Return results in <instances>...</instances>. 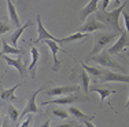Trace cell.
<instances>
[{
	"label": "cell",
	"instance_id": "cell-1",
	"mask_svg": "<svg viewBox=\"0 0 129 127\" xmlns=\"http://www.w3.org/2000/svg\"><path fill=\"white\" fill-rule=\"evenodd\" d=\"M128 4H129V2L124 3L122 6L117 7L115 10L110 11V13H106V11H102V10L96 11V18L100 20V22H103L104 25H107V28L115 30L117 33H122L124 30L121 29V26H119V15L124 13V8L126 7Z\"/></svg>",
	"mask_w": 129,
	"mask_h": 127
},
{
	"label": "cell",
	"instance_id": "cell-2",
	"mask_svg": "<svg viewBox=\"0 0 129 127\" xmlns=\"http://www.w3.org/2000/svg\"><path fill=\"white\" fill-rule=\"evenodd\" d=\"M119 35L121 33H117V32H98L93 38V48H92V52L88 57H93V55H98L99 52H102V50L106 46L111 44V42H117Z\"/></svg>",
	"mask_w": 129,
	"mask_h": 127
},
{
	"label": "cell",
	"instance_id": "cell-3",
	"mask_svg": "<svg viewBox=\"0 0 129 127\" xmlns=\"http://www.w3.org/2000/svg\"><path fill=\"white\" fill-rule=\"evenodd\" d=\"M89 101V97L87 95H80V94H69V95H63V97L59 98H54V100L50 101H43L41 102V106H45V105H70V104H74V102H88Z\"/></svg>",
	"mask_w": 129,
	"mask_h": 127
},
{
	"label": "cell",
	"instance_id": "cell-4",
	"mask_svg": "<svg viewBox=\"0 0 129 127\" xmlns=\"http://www.w3.org/2000/svg\"><path fill=\"white\" fill-rule=\"evenodd\" d=\"M111 55L106 51H102L99 52L98 55H93V57H87V62H89V61H92V62H96L99 64L100 66H106V68H110V69H115V70H124V66H121L119 64H117L115 61H113Z\"/></svg>",
	"mask_w": 129,
	"mask_h": 127
},
{
	"label": "cell",
	"instance_id": "cell-5",
	"mask_svg": "<svg viewBox=\"0 0 129 127\" xmlns=\"http://www.w3.org/2000/svg\"><path fill=\"white\" fill-rule=\"evenodd\" d=\"M70 79L74 80V82L81 83V87H82V90H84L85 94L89 93V90H91L89 88V73H88L82 66H76L74 69L72 70Z\"/></svg>",
	"mask_w": 129,
	"mask_h": 127
},
{
	"label": "cell",
	"instance_id": "cell-6",
	"mask_svg": "<svg viewBox=\"0 0 129 127\" xmlns=\"http://www.w3.org/2000/svg\"><path fill=\"white\" fill-rule=\"evenodd\" d=\"M45 86H47V84L44 83L43 86H40V88H37L35 93H32V95L29 97V100H27L25 108H23V111L21 112V119H23L26 115H32V113H39V112H40L37 104H36V98H37V95L45 88Z\"/></svg>",
	"mask_w": 129,
	"mask_h": 127
},
{
	"label": "cell",
	"instance_id": "cell-7",
	"mask_svg": "<svg viewBox=\"0 0 129 127\" xmlns=\"http://www.w3.org/2000/svg\"><path fill=\"white\" fill-rule=\"evenodd\" d=\"M106 30L107 29V25H104L103 22H99L96 17H88V20L82 24L81 26H78L76 29V32H80V33H91V32H95V30Z\"/></svg>",
	"mask_w": 129,
	"mask_h": 127
},
{
	"label": "cell",
	"instance_id": "cell-8",
	"mask_svg": "<svg viewBox=\"0 0 129 127\" xmlns=\"http://www.w3.org/2000/svg\"><path fill=\"white\" fill-rule=\"evenodd\" d=\"M77 91H80V86H55L47 90L45 94L48 97H63V95H69Z\"/></svg>",
	"mask_w": 129,
	"mask_h": 127
},
{
	"label": "cell",
	"instance_id": "cell-9",
	"mask_svg": "<svg viewBox=\"0 0 129 127\" xmlns=\"http://www.w3.org/2000/svg\"><path fill=\"white\" fill-rule=\"evenodd\" d=\"M128 46H129V35L126 32H122L121 35H119V38L117 39V42H114V44L107 48V52H109L110 55L119 54V52H122V50H124L125 47H128Z\"/></svg>",
	"mask_w": 129,
	"mask_h": 127
},
{
	"label": "cell",
	"instance_id": "cell-10",
	"mask_svg": "<svg viewBox=\"0 0 129 127\" xmlns=\"http://www.w3.org/2000/svg\"><path fill=\"white\" fill-rule=\"evenodd\" d=\"M2 58L7 62V65H10V66H13L18 70V73H19V76L22 77V79L26 77L27 72H26L25 64L22 62V55H18V58H11V57H8V55H2Z\"/></svg>",
	"mask_w": 129,
	"mask_h": 127
},
{
	"label": "cell",
	"instance_id": "cell-11",
	"mask_svg": "<svg viewBox=\"0 0 129 127\" xmlns=\"http://www.w3.org/2000/svg\"><path fill=\"white\" fill-rule=\"evenodd\" d=\"M36 21H37V33H39V38L36 39L35 43H40V42H43V40H54V42L60 43V39H56L55 36H52L51 33L44 28V25H43V21H41V15H40V14L36 15Z\"/></svg>",
	"mask_w": 129,
	"mask_h": 127
},
{
	"label": "cell",
	"instance_id": "cell-12",
	"mask_svg": "<svg viewBox=\"0 0 129 127\" xmlns=\"http://www.w3.org/2000/svg\"><path fill=\"white\" fill-rule=\"evenodd\" d=\"M109 82L129 83V75H122V73H118V72L106 70V72H104V75L100 77V83H109Z\"/></svg>",
	"mask_w": 129,
	"mask_h": 127
},
{
	"label": "cell",
	"instance_id": "cell-13",
	"mask_svg": "<svg viewBox=\"0 0 129 127\" xmlns=\"http://www.w3.org/2000/svg\"><path fill=\"white\" fill-rule=\"evenodd\" d=\"M98 3H99V0H89V2H88L87 4H85L84 7L80 10V13H78V21L85 22V21L88 20V17H91L92 13L99 11V10H98Z\"/></svg>",
	"mask_w": 129,
	"mask_h": 127
},
{
	"label": "cell",
	"instance_id": "cell-14",
	"mask_svg": "<svg viewBox=\"0 0 129 127\" xmlns=\"http://www.w3.org/2000/svg\"><path fill=\"white\" fill-rule=\"evenodd\" d=\"M45 46L50 48L52 57H54V66H52V70H54V72H58L59 68H60V64H62L59 60H58V57H56L58 52L60 51L59 46H58V42H54V40H45Z\"/></svg>",
	"mask_w": 129,
	"mask_h": 127
},
{
	"label": "cell",
	"instance_id": "cell-15",
	"mask_svg": "<svg viewBox=\"0 0 129 127\" xmlns=\"http://www.w3.org/2000/svg\"><path fill=\"white\" fill-rule=\"evenodd\" d=\"M30 55H32V60H30V64H29V75L32 79H35L37 64H39V60H40V51L32 44H30Z\"/></svg>",
	"mask_w": 129,
	"mask_h": 127
},
{
	"label": "cell",
	"instance_id": "cell-16",
	"mask_svg": "<svg viewBox=\"0 0 129 127\" xmlns=\"http://www.w3.org/2000/svg\"><path fill=\"white\" fill-rule=\"evenodd\" d=\"M6 4H7V10H8V15H10V20L13 22V25L17 28H21V22H19V17H18V13L15 10V6H14V2L11 0H6Z\"/></svg>",
	"mask_w": 129,
	"mask_h": 127
},
{
	"label": "cell",
	"instance_id": "cell-17",
	"mask_svg": "<svg viewBox=\"0 0 129 127\" xmlns=\"http://www.w3.org/2000/svg\"><path fill=\"white\" fill-rule=\"evenodd\" d=\"M89 91L91 93H98V94L100 95V105H102L111 94H115V93H117L115 90H110V88H107V87H98V86L91 87Z\"/></svg>",
	"mask_w": 129,
	"mask_h": 127
},
{
	"label": "cell",
	"instance_id": "cell-18",
	"mask_svg": "<svg viewBox=\"0 0 129 127\" xmlns=\"http://www.w3.org/2000/svg\"><path fill=\"white\" fill-rule=\"evenodd\" d=\"M19 83L18 84L13 86V87L10 88H6V87H2V101H17V95H15V91H17V88L19 87Z\"/></svg>",
	"mask_w": 129,
	"mask_h": 127
},
{
	"label": "cell",
	"instance_id": "cell-19",
	"mask_svg": "<svg viewBox=\"0 0 129 127\" xmlns=\"http://www.w3.org/2000/svg\"><path fill=\"white\" fill-rule=\"evenodd\" d=\"M8 54H18V55H25V51L19 50V48L10 46L6 40H2V55H8Z\"/></svg>",
	"mask_w": 129,
	"mask_h": 127
},
{
	"label": "cell",
	"instance_id": "cell-20",
	"mask_svg": "<svg viewBox=\"0 0 129 127\" xmlns=\"http://www.w3.org/2000/svg\"><path fill=\"white\" fill-rule=\"evenodd\" d=\"M29 26H33V21H27V22H26L23 26L18 28L17 30H14V32H13V35H11V43H13L14 47L18 48V40H19V36L22 35L23 30H25L26 28H29Z\"/></svg>",
	"mask_w": 129,
	"mask_h": 127
},
{
	"label": "cell",
	"instance_id": "cell-21",
	"mask_svg": "<svg viewBox=\"0 0 129 127\" xmlns=\"http://www.w3.org/2000/svg\"><path fill=\"white\" fill-rule=\"evenodd\" d=\"M69 113L73 116V119H78V120H93L95 117H96V115H85L82 113L80 109H77V108H69Z\"/></svg>",
	"mask_w": 129,
	"mask_h": 127
},
{
	"label": "cell",
	"instance_id": "cell-22",
	"mask_svg": "<svg viewBox=\"0 0 129 127\" xmlns=\"http://www.w3.org/2000/svg\"><path fill=\"white\" fill-rule=\"evenodd\" d=\"M88 38V33H80V32H74L73 35L67 36V38L60 39V43L64 44V43H73V42H80V40H84Z\"/></svg>",
	"mask_w": 129,
	"mask_h": 127
},
{
	"label": "cell",
	"instance_id": "cell-23",
	"mask_svg": "<svg viewBox=\"0 0 129 127\" xmlns=\"http://www.w3.org/2000/svg\"><path fill=\"white\" fill-rule=\"evenodd\" d=\"M81 66L84 68V69L87 70L89 75L95 76V77H102V76L104 75V72H106V70H103V69H99V68H93V66H88V65H85V64H81Z\"/></svg>",
	"mask_w": 129,
	"mask_h": 127
},
{
	"label": "cell",
	"instance_id": "cell-24",
	"mask_svg": "<svg viewBox=\"0 0 129 127\" xmlns=\"http://www.w3.org/2000/svg\"><path fill=\"white\" fill-rule=\"evenodd\" d=\"M6 111H7V115L8 117H10L13 122H18V117L21 116V113L18 112V109L15 106H13V105H7L6 106Z\"/></svg>",
	"mask_w": 129,
	"mask_h": 127
},
{
	"label": "cell",
	"instance_id": "cell-25",
	"mask_svg": "<svg viewBox=\"0 0 129 127\" xmlns=\"http://www.w3.org/2000/svg\"><path fill=\"white\" fill-rule=\"evenodd\" d=\"M52 115L59 117V119H67L70 113H69V111L63 109V108H54V109H52Z\"/></svg>",
	"mask_w": 129,
	"mask_h": 127
},
{
	"label": "cell",
	"instance_id": "cell-26",
	"mask_svg": "<svg viewBox=\"0 0 129 127\" xmlns=\"http://www.w3.org/2000/svg\"><path fill=\"white\" fill-rule=\"evenodd\" d=\"M8 30H11V25L7 22V18H2V22H0V33L6 35Z\"/></svg>",
	"mask_w": 129,
	"mask_h": 127
},
{
	"label": "cell",
	"instance_id": "cell-27",
	"mask_svg": "<svg viewBox=\"0 0 129 127\" xmlns=\"http://www.w3.org/2000/svg\"><path fill=\"white\" fill-rule=\"evenodd\" d=\"M122 17H124V22H125V32L129 35V13L128 11H124Z\"/></svg>",
	"mask_w": 129,
	"mask_h": 127
},
{
	"label": "cell",
	"instance_id": "cell-28",
	"mask_svg": "<svg viewBox=\"0 0 129 127\" xmlns=\"http://www.w3.org/2000/svg\"><path fill=\"white\" fill-rule=\"evenodd\" d=\"M32 122H33L32 116H27L25 120H22V122L19 123V126H18V127H30V124H32Z\"/></svg>",
	"mask_w": 129,
	"mask_h": 127
},
{
	"label": "cell",
	"instance_id": "cell-29",
	"mask_svg": "<svg viewBox=\"0 0 129 127\" xmlns=\"http://www.w3.org/2000/svg\"><path fill=\"white\" fill-rule=\"evenodd\" d=\"M110 2H111V0H102V11H106V8L109 7Z\"/></svg>",
	"mask_w": 129,
	"mask_h": 127
},
{
	"label": "cell",
	"instance_id": "cell-30",
	"mask_svg": "<svg viewBox=\"0 0 129 127\" xmlns=\"http://www.w3.org/2000/svg\"><path fill=\"white\" fill-rule=\"evenodd\" d=\"M76 123L74 122H70V123H63V124H56L55 127H74Z\"/></svg>",
	"mask_w": 129,
	"mask_h": 127
},
{
	"label": "cell",
	"instance_id": "cell-31",
	"mask_svg": "<svg viewBox=\"0 0 129 127\" xmlns=\"http://www.w3.org/2000/svg\"><path fill=\"white\" fill-rule=\"evenodd\" d=\"M82 123H84L85 127H95V126L91 123V120H82Z\"/></svg>",
	"mask_w": 129,
	"mask_h": 127
},
{
	"label": "cell",
	"instance_id": "cell-32",
	"mask_svg": "<svg viewBox=\"0 0 129 127\" xmlns=\"http://www.w3.org/2000/svg\"><path fill=\"white\" fill-rule=\"evenodd\" d=\"M50 124H51V120H45V122L43 123L40 127H50Z\"/></svg>",
	"mask_w": 129,
	"mask_h": 127
},
{
	"label": "cell",
	"instance_id": "cell-33",
	"mask_svg": "<svg viewBox=\"0 0 129 127\" xmlns=\"http://www.w3.org/2000/svg\"><path fill=\"white\" fill-rule=\"evenodd\" d=\"M125 108H128V111H129V97H128V101H126V105H125Z\"/></svg>",
	"mask_w": 129,
	"mask_h": 127
},
{
	"label": "cell",
	"instance_id": "cell-34",
	"mask_svg": "<svg viewBox=\"0 0 129 127\" xmlns=\"http://www.w3.org/2000/svg\"><path fill=\"white\" fill-rule=\"evenodd\" d=\"M6 124H7V122H6V120H4V123H3V124H2V127H6Z\"/></svg>",
	"mask_w": 129,
	"mask_h": 127
},
{
	"label": "cell",
	"instance_id": "cell-35",
	"mask_svg": "<svg viewBox=\"0 0 129 127\" xmlns=\"http://www.w3.org/2000/svg\"><path fill=\"white\" fill-rule=\"evenodd\" d=\"M115 4H117V6L119 4V0H115Z\"/></svg>",
	"mask_w": 129,
	"mask_h": 127
},
{
	"label": "cell",
	"instance_id": "cell-36",
	"mask_svg": "<svg viewBox=\"0 0 129 127\" xmlns=\"http://www.w3.org/2000/svg\"><path fill=\"white\" fill-rule=\"evenodd\" d=\"M11 2H15V0H11Z\"/></svg>",
	"mask_w": 129,
	"mask_h": 127
},
{
	"label": "cell",
	"instance_id": "cell-37",
	"mask_svg": "<svg viewBox=\"0 0 129 127\" xmlns=\"http://www.w3.org/2000/svg\"><path fill=\"white\" fill-rule=\"evenodd\" d=\"M128 57H129V52H128Z\"/></svg>",
	"mask_w": 129,
	"mask_h": 127
}]
</instances>
